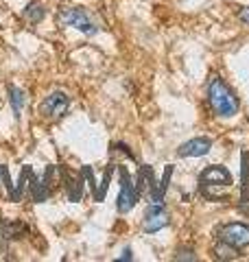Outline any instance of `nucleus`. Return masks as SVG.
Returning a JSON list of instances; mask_svg holds the SVG:
<instances>
[{"label": "nucleus", "instance_id": "1", "mask_svg": "<svg viewBox=\"0 0 249 262\" xmlns=\"http://www.w3.org/2000/svg\"><path fill=\"white\" fill-rule=\"evenodd\" d=\"M208 103H210L212 112L221 118H232L238 114V98L219 77H212L208 83Z\"/></svg>", "mask_w": 249, "mask_h": 262}, {"label": "nucleus", "instance_id": "2", "mask_svg": "<svg viewBox=\"0 0 249 262\" xmlns=\"http://www.w3.org/2000/svg\"><path fill=\"white\" fill-rule=\"evenodd\" d=\"M199 184H201V192L205 196H217L221 190L230 188L232 175H230V170L223 166H210L199 175Z\"/></svg>", "mask_w": 249, "mask_h": 262}, {"label": "nucleus", "instance_id": "3", "mask_svg": "<svg viewBox=\"0 0 249 262\" xmlns=\"http://www.w3.org/2000/svg\"><path fill=\"white\" fill-rule=\"evenodd\" d=\"M59 22L66 24V27H72V29L81 31L83 35H96L98 33V24L94 22L92 15H90V11L83 9V7H70V9L61 11Z\"/></svg>", "mask_w": 249, "mask_h": 262}, {"label": "nucleus", "instance_id": "4", "mask_svg": "<svg viewBox=\"0 0 249 262\" xmlns=\"http://www.w3.org/2000/svg\"><path fill=\"white\" fill-rule=\"evenodd\" d=\"M68 107H70V98L61 90H55L39 103V114L46 120H59L68 114Z\"/></svg>", "mask_w": 249, "mask_h": 262}, {"label": "nucleus", "instance_id": "5", "mask_svg": "<svg viewBox=\"0 0 249 262\" xmlns=\"http://www.w3.org/2000/svg\"><path fill=\"white\" fill-rule=\"evenodd\" d=\"M219 241L225 243V245H232V247H247L249 245V225L245 223H230V225H223L219 229Z\"/></svg>", "mask_w": 249, "mask_h": 262}, {"label": "nucleus", "instance_id": "6", "mask_svg": "<svg viewBox=\"0 0 249 262\" xmlns=\"http://www.w3.org/2000/svg\"><path fill=\"white\" fill-rule=\"evenodd\" d=\"M166 225H169V212L162 206V201H153L151 206H149V210L144 212L142 229L147 234H155V232H160V229H164Z\"/></svg>", "mask_w": 249, "mask_h": 262}, {"label": "nucleus", "instance_id": "7", "mask_svg": "<svg viewBox=\"0 0 249 262\" xmlns=\"http://www.w3.org/2000/svg\"><path fill=\"white\" fill-rule=\"evenodd\" d=\"M138 201V190L134 182H131V177L127 170H120V192H118V212H122V214H127V212L136 206Z\"/></svg>", "mask_w": 249, "mask_h": 262}, {"label": "nucleus", "instance_id": "8", "mask_svg": "<svg viewBox=\"0 0 249 262\" xmlns=\"http://www.w3.org/2000/svg\"><path fill=\"white\" fill-rule=\"evenodd\" d=\"M212 146V140L210 138H193V140H188L179 146V155L181 158H201V155H205L208 151H210Z\"/></svg>", "mask_w": 249, "mask_h": 262}, {"label": "nucleus", "instance_id": "9", "mask_svg": "<svg viewBox=\"0 0 249 262\" xmlns=\"http://www.w3.org/2000/svg\"><path fill=\"white\" fill-rule=\"evenodd\" d=\"M7 94H9V103L13 107V114L20 118L24 107H27V92L20 90V88H15V85H9V88H7Z\"/></svg>", "mask_w": 249, "mask_h": 262}, {"label": "nucleus", "instance_id": "10", "mask_svg": "<svg viewBox=\"0 0 249 262\" xmlns=\"http://www.w3.org/2000/svg\"><path fill=\"white\" fill-rule=\"evenodd\" d=\"M24 20L31 22V24H37L46 18V7L39 3V0H31V3L24 7Z\"/></svg>", "mask_w": 249, "mask_h": 262}, {"label": "nucleus", "instance_id": "11", "mask_svg": "<svg viewBox=\"0 0 249 262\" xmlns=\"http://www.w3.org/2000/svg\"><path fill=\"white\" fill-rule=\"evenodd\" d=\"M29 188H31V196L35 203H44L48 199V194H51V190H48V184L46 182H39V179L31 173L29 177Z\"/></svg>", "mask_w": 249, "mask_h": 262}, {"label": "nucleus", "instance_id": "12", "mask_svg": "<svg viewBox=\"0 0 249 262\" xmlns=\"http://www.w3.org/2000/svg\"><path fill=\"white\" fill-rule=\"evenodd\" d=\"M31 173H33V170H31L29 166H24V168H22V173H20V182H18V186L13 188L11 201H20V196H22V192H24V188L29 186V177H31Z\"/></svg>", "mask_w": 249, "mask_h": 262}, {"label": "nucleus", "instance_id": "13", "mask_svg": "<svg viewBox=\"0 0 249 262\" xmlns=\"http://www.w3.org/2000/svg\"><path fill=\"white\" fill-rule=\"evenodd\" d=\"M24 232H27V225L24 223H7L3 229L5 238H20V236H24Z\"/></svg>", "mask_w": 249, "mask_h": 262}, {"label": "nucleus", "instance_id": "14", "mask_svg": "<svg viewBox=\"0 0 249 262\" xmlns=\"http://www.w3.org/2000/svg\"><path fill=\"white\" fill-rule=\"evenodd\" d=\"M214 251H217V258H225V260H234L238 253H236V247H232V245H225V243H221L214 247Z\"/></svg>", "mask_w": 249, "mask_h": 262}, {"label": "nucleus", "instance_id": "15", "mask_svg": "<svg viewBox=\"0 0 249 262\" xmlns=\"http://www.w3.org/2000/svg\"><path fill=\"white\" fill-rule=\"evenodd\" d=\"M238 18H240V22L247 24V27H249V7H243V9H240Z\"/></svg>", "mask_w": 249, "mask_h": 262}, {"label": "nucleus", "instance_id": "16", "mask_svg": "<svg viewBox=\"0 0 249 262\" xmlns=\"http://www.w3.org/2000/svg\"><path fill=\"white\" fill-rule=\"evenodd\" d=\"M118 260H131V249H125V251H122V256H120Z\"/></svg>", "mask_w": 249, "mask_h": 262}, {"label": "nucleus", "instance_id": "17", "mask_svg": "<svg viewBox=\"0 0 249 262\" xmlns=\"http://www.w3.org/2000/svg\"><path fill=\"white\" fill-rule=\"evenodd\" d=\"M0 182H3V177H0Z\"/></svg>", "mask_w": 249, "mask_h": 262}]
</instances>
